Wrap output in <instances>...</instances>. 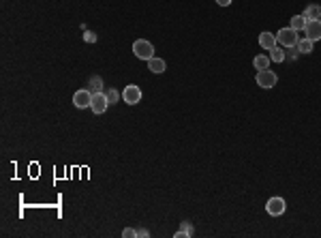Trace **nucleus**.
I'll use <instances>...</instances> for the list:
<instances>
[{
	"instance_id": "obj_6",
	"label": "nucleus",
	"mask_w": 321,
	"mask_h": 238,
	"mask_svg": "<svg viewBox=\"0 0 321 238\" xmlns=\"http://www.w3.org/2000/svg\"><path fill=\"white\" fill-rule=\"evenodd\" d=\"M304 37L310 39L312 43L321 39V20H308L306 26H304Z\"/></svg>"
},
{
	"instance_id": "obj_19",
	"label": "nucleus",
	"mask_w": 321,
	"mask_h": 238,
	"mask_svg": "<svg viewBox=\"0 0 321 238\" xmlns=\"http://www.w3.org/2000/svg\"><path fill=\"white\" fill-rule=\"evenodd\" d=\"M101 86H103L101 77H99V79H92V88H94V90H101Z\"/></svg>"
},
{
	"instance_id": "obj_1",
	"label": "nucleus",
	"mask_w": 321,
	"mask_h": 238,
	"mask_svg": "<svg viewBox=\"0 0 321 238\" xmlns=\"http://www.w3.org/2000/svg\"><path fill=\"white\" fill-rule=\"evenodd\" d=\"M298 41H300V35H298V30H293L291 26L289 28H280L278 33H276V43L280 45V47H295L298 45Z\"/></svg>"
},
{
	"instance_id": "obj_3",
	"label": "nucleus",
	"mask_w": 321,
	"mask_h": 238,
	"mask_svg": "<svg viewBox=\"0 0 321 238\" xmlns=\"http://www.w3.org/2000/svg\"><path fill=\"white\" fill-rule=\"evenodd\" d=\"M255 82L257 86H261V88H274L276 82H278V77L274 71H270V69H263V71H257V77H255Z\"/></svg>"
},
{
	"instance_id": "obj_16",
	"label": "nucleus",
	"mask_w": 321,
	"mask_h": 238,
	"mask_svg": "<svg viewBox=\"0 0 321 238\" xmlns=\"http://www.w3.org/2000/svg\"><path fill=\"white\" fill-rule=\"evenodd\" d=\"M298 52L300 54H310L312 52V41H310V39H306V37L300 39V41H298Z\"/></svg>"
},
{
	"instance_id": "obj_13",
	"label": "nucleus",
	"mask_w": 321,
	"mask_h": 238,
	"mask_svg": "<svg viewBox=\"0 0 321 238\" xmlns=\"http://www.w3.org/2000/svg\"><path fill=\"white\" fill-rule=\"evenodd\" d=\"M285 47H280V45H276V47H272L270 50V60L272 62H283L285 60Z\"/></svg>"
},
{
	"instance_id": "obj_18",
	"label": "nucleus",
	"mask_w": 321,
	"mask_h": 238,
	"mask_svg": "<svg viewBox=\"0 0 321 238\" xmlns=\"http://www.w3.org/2000/svg\"><path fill=\"white\" fill-rule=\"evenodd\" d=\"M124 238H131V236H137V229H133V227H126L124 232H122Z\"/></svg>"
},
{
	"instance_id": "obj_17",
	"label": "nucleus",
	"mask_w": 321,
	"mask_h": 238,
	"mask_svg": "<svg viewBox=\"0 0 321 238\" xmlns=\"http://www.w3.org/2000/svg\"><path fill=\"white\" fill-rule=\"evenodd\" d=\"M105 94H107V101H109V105H111V103H118V99H120V92H118L116 88H111V90H107Z\"/></svg>"
},
{
	"instance_id": "obj_21",
	"label": "nucleus",
	"mask_w": 321,
	"mask_h": 238,
	"mask_svg": "<svg viewBox=\"0 0 321 238\" xmlns=\"http://www.w3.org/2000/svg\"><path fill=\"white\" fill-rule=\"evenodd\" d=\"M214 3L219 5V7H229V5H231V0H214Z\"/></svg>"
},
{
	"instance_id": "obj_15",
	"label": "nucleus",
	"mask_w": 321,
	"mask_h": 238,
	"mask_svg": "<svg viewBox=\"0 0 321 238\" xmlns=\"http://www.w3.org/2000/svg\"><path fill=\"white\" fill-rule=\"evenodd\" d=\"M176 238H189V236H193V225L189 223V221H182V225H180V229H178V232H176L174 234Z\"/></svg>"
},
{
	"instance_id": "obj_5",
	"label": "nucleus",
	"mask_w": 321,
	"mask_h": 238,
	"mask_svg": "<svg viewBox=\"0 0 321 238\" xmlns=\"http://www.w3.org/2000/svg\"><path fill=\"white\" fill-rule=\"evenodd\" d=\"M109 107V101H107V94L105 92H101V90H96L94 94H92V103H90V109L92 112L99 116V114H103L105 109Z\"/></svg>"
},
{
	"instance_id": "obj_8",
	"label": "nucleus",
	"mask_w": 321,
	"mask_h": 238,
	"mask_svg": "<svg viewBox=\"0 0 321 238\" xmlns=\"http://www.w3.org/2000/svg\"><path fill=\"white\" fill-rule=\"evenodd\" d=\"M90 103H92V92L77 90V92L73 94V105H75V107L84 109V107H90Z\"/></svg>"
},
{
	"instance_id": "obj_2",
	"label": "nucleus",
	"mask_w": 321,
	"mask_h": 238,
	"mask_svg": "<svg viewBox=\"0 0 321 238\" xmlns=\"http://www.w3.org/2000/svg\"><path fill=\"white\" fill-rule=\"evenodd\" d=\"M133 54L139 60H150V58H154V45L146 41V39H137V41L133 43Z\"/></svg>"
},
{
	"instance_id": "obj_12",
	"label": "nucleus",
	"mask_w": 321,
	"mask_h": 238,
	"mask_svg": "<svg viewBox=\"0 0 321 238\" xmlns=\"http://www.w3.org/2000/svg\"><path fill=\"white\" fill-rule=\"evenodd\" d=\"M253 67L257 71H263V69H270V56H263V54H259V56L253 58Z\"/></svg>"
},
{
	"instance_id": "obj_7",
	"label": "nucleus",
	"mask_w": 321,
	"mask_h": 238,
	"mask_svg": "<svg viewBox=\"0 0 321 238\" xmlns=\"http://www.w3.org/2000/svg\"><path fill=\"white\" fill-rule=\"evenodd\" d=\"M122 99H124V103H128V105H137V103L141 101V88L135 86V84H128L122 92Z\"/></svg>"
},
{
	"instance_id": "obj_10",
	"label": "nucleus",
	"mask_w": 321,
	"mask_h": 238,
	"mask_svg": "<svg viewBox=\"0 0 321 238\" xmlns=\"http://www.w3.org/2000/svg\"><path fill=\"white\" fill-rule=\"evenodd\" d=\"M148 69L152 71V73H163V71L167 69V65H165V60L163 58H150L148 60Z\"/></svg>"
},
{
	"instance_id": "obj_20",
	"label": "nucleus",
	"mask_w": 321,
	"mask_h": 238,
	"mask_svg": "<svg viewBox=\"0 0 321 238\" xmlns=\"http://www.w3.org/2000/svg\"><path fill=\"white\" fill-rule=\"evenodd\" d=\"M86 41H88V43H94V41H96L94 33H86Z\"/></svg>"
},
{
	"instance_id": "obj_14",
	"label": "nucleus",
	"mask_w": 321,
	"mask_h": 238,
	"mask_svg": "<svg viewBox=\"0 0 321 238\" xmlns=\"http://www.w3.org/2000/svg\"><path fill=\"white\" fill-rule=\"evenodd\" d=\"M304 15H306V20H319L321 18V7L319 5H308Z\"/></svg>"
},
{
	"instance_id": "obj_11",
	"label": "nucleus",
	"mask_w": 321,
	"mask_h": 238,
	"mask_svg": "<svg viewBox=\"0 0 321 238\" xmlns=\"http://www.w3.org/2000/svg\"><path fill=\"white\" fill-rule=\"evenodd\" d=\"M306 15L304 13H300V15H293L291 18V24H289V26H291L293 30H298V33H304V26H306Z\"/></svg>"
},
{
	"instance_id": "obj_4",
	"label": "nucleus",
	"mask_w": 321,
	"mask_h": 238,
	"mask_svg": "<svg viewBox=\"0 0 321 238\" xmlns=\"http://www.w3.org/2000/svg\"><path fill=\"white\" fill-rule=\"evenodd\" d=\"M266 210H268L270 217H280L287 210V202L283 200V197H270V200L266 202Z\"/></svg>"
},
{
	"instance_id": "obj_9",
	"label": "nucleus",
	"mask_w": 321,
	"mask_h": 238,
	"mask_svg": "<svg viewBox=\"0 0 321 238\" xmlns=\"http://www.w3.org/2000/svg\"><path fill=\"white\" fill-rule=\"evenodd\" d=\"M259 45L263 47V50H272V47H276V35L268 33V30H263V33L259 35Z\"/></svg>"
}]
</instances>
